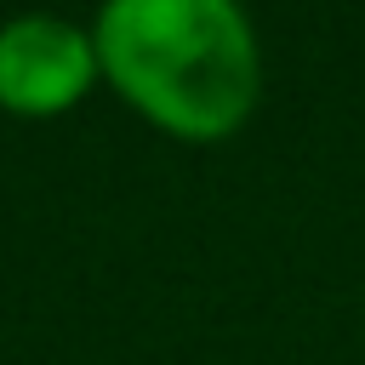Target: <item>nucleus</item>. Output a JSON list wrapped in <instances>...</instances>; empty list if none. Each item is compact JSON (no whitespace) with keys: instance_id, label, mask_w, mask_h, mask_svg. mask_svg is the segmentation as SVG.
Masks as SVG:
<instances>
[{"instance_id":"nucleus-1","label":"nucleus","mask_w":365,"mask_h":365,"mask_svg":"<svg viewBox=\"0 0 365 365\" xmlns=\"http://www.w3.org/2000/svg\"><path fill=\"white\" fill-rule=\"evenodd\" d=\"M91 40L103 80L182 143L234 137L262 97V46L234 0H114Z\"/></svg>"},{"instance_id":"nucleus-2","label":"nucleus","mask_w":365,"mask_h":365,"mask_svg":"<svg viewBox=\"0 0 365 365\" xmlns=\"http://www.w3.org/2000/svg\"><path fill=\"white\" fill-rule=\"evenodd\" d=\"M97 80L103 68H97L91 29L51 11L0 23V108L23 120H46V114L74 108Z\"/></svg>"}]
</instances>
